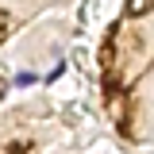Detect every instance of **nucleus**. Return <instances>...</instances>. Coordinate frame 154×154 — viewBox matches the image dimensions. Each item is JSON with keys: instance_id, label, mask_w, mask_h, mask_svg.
Instances as JSON below:
<instances>
[{"instance_id": "f257e3e1", "label": "nucleus", "mask_w": 154, "mask_h": 154, "mask_svg": "<svg viewBox=\"0 0 154 154\" xmlns=\"http://www.w3.org/2000/svg\"><path fill=\"white\" fill-rule=\"evenodd\" d=\"M154 8V0H127V16H146Z\"/></svg>"}, {"instance_id": "f03ea898", "label": "nucleus", "mask_w": 154, "mask_h": 154, "mask_svg": "<svg viewBox=\"0 0 154 154\" xmlns=\"http://www.w3.org/2000/svg\"><path fill=\"white\" fill-rule=\"evenodd\" d=\"M35 81H38L35 73H16V85H19V89H31V85H35Z\"/></svg>"}, {"instance_id": "7ed1b4c3", "label": "nucleus", "mask_w": 154, "mask_h": 154, "mask_svg": "<svg viewBox=\"0 0 154 154\" xmlns=\"http://www.w3.org/2000/svg\"><path fill=\"white\" fill-rule=\"evenodd\" d=\"M8 27H12V16H8V12H0V38L8 35Z\"/></svg>"}]
</instances>
